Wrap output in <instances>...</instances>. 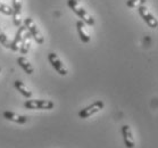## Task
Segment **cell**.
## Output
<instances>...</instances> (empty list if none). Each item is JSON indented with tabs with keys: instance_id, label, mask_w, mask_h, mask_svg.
Listing matches in <instances>:
<instances>
[{
	"instance_id": "3",
	"label": "cell",
	"mask_w": 158,
	"mask_h": 148,
	"mask_svg": "<svg viewBox=\"0 0 158 148\" xmlns=\"http://www.w3.org/2000/svg\"><path fill=\"white\" fill-rule=\"evenodd\" d=\"M24 107L26 109H52L55 107V103L51 100L43 99H31L24 103Z\"/></svg>"
},
{
	"instance_id": "18",
	"label": "cell",
	"mask_w": 158,
	"mask_h": 148,
	"mask_svg": "<svg viewBox=\"0 0 158 148\" xmlns=\"http://www.w3.org/2000/svg\"><path fill=\"white\" fill-rule=\"evenodd\" d=\"M0 72H1V67H0Z\"/></svg>"
},
{
	"instance_id": "15",
	"label": "cell",
	"mask_w": 158,
	"mask_h": 148,
	"mask_svg": "<svg viewBox=\"0 0 158 148\" xmlns=\"http://www.w3.org/2000/svg\"><path fill=\"white\" fill-rule=\"evenodd\" d=\"M0 44H2L5 48H8V49L10 47V41H9L8 36L5 34V32L1 29H0Z\"/></svg>"
},
{
	"instance_id": "14",
	"label": "cell",
	"mask_w": 158,
	"mask_h": 148,
	"mask_svg": "<svg viewBox=\"0 0 158 148\" xmlns=\"http://www.w3.org/2000/svg\"><path fill=\"white\" fill-rule=\"evenodd\" d=\"M14 86H15V88H16V89H17V90L19 91L23 96H24V97H26V98L32 97V91L30 90L29 88L26 87L25 84L22 82V81H18V80L17 81H15Z\"/></svg>"
},
{
	"instance_id": "6",
	"label": "cell",
	"mask_w": 158,
	"mask_h": 148,
	"mask_svg": "<svg viewBox=\"0 0 158 148\" xmlns=\"http://www.w3.org/2000/svg\"><path fill=\"white\" fill-rule=\"evenodd\" d=\"M48 59L50 61L51 66L55 69V71H57V73H59L63 76L67 75V69L65 67L63 61L59 59V57L55 53H50V54L48 55Z\"/></svg>"
},
{
	"instance_id": "16",
	"label": "cell",
	"mask_w": 158,
	"mask_h": 148,
	"mask_svg": "<svg viewBox=\"0 0 158 148\" xmlns=\"http://www.w3.org/2000/svg\"><path fill=\"white\" fill-rule=\"evenodd\" d=\"M147 2V0H127L126 1V6L129 8H135L139 6H142Z\"/></svg>"
},
{
	"instance_id": "11",
	"label": "cell",
	"mask_w": 158,
	"mask_h": 148,
	"mask_svg": "<svg viewBox=\"0 0 158 148\" xmlns=\"http://www.w3.org/2000/svg\"><path fill=\"white\" fill-rule=\"evenodd\" d=\"M76 27H77V32H79L80 39L82 42L84 44H88L91 40V36H89V33L86 32V27H85V23L82 22V21H77L76 23Z\"/></svg>"
},
{
	"instance_id": "8",
	"label": "cell",
	"mask_w": 158,
	"mask_h": 148,
	"mask_svg": "<svg viewBox=\"0 0 158 148\" xmlns=\"http://www.w3.org/2000/svg\"><path fill=\"white\" fill-rule=\"evenodd\" d=\"M22 0H13V22L15 26L21 25V13H22Z\"/></svg>"
},
{
	"instance_id": "17",
	"label": "cell",
	"mask_w": 158,
	"mask_h": 148,
	"mask_svg": "<svg viewBox=\"0 0 158 148\" xmlns=\"http://www.w3.org/2000/svg\"><path fill=\"white\" fill-rule=\"evenodd\" d=\"M0 13H2L5 15H11L13 14V8L7 6V5L2 4V2H0Z\"/></svg>"
},
{
	"instance_id": "5",
	"label": "cell",
	"mask_w": 158,
	"mask_h": 148,
	"mask_svg": "<svg viewBox=\"0 0 158 148\" xmlns=\"http://www.w3.org/2000/svg\"><path fill=\"white\" fill-rule=\"evenodd\" d=\"M139 14H140V16L142 17V19H143L144 22L147 23L148 25H149V27H151V29H156L158 25V22H157V18H155V16L152 14H151L150 11H148V8L144 6V5H142V6H139Z\"/></svg>"
},
{
	"instance_id": "4",
	"label": "cell",
	"mask_w": 158,
	"mask_h": 148,
	"mask_svg": "<svg viewBox=\"0 0 158 148\" xmlns=\"http://www.w3.org/2000/svg\"><path fill=\"white\" fill-rule=\"evenodd\" d=\"M105 107V104L102 100H97L94 101V104L86 106L85 108L81 109L79 112V117L80 119H88L90 116H92L96 113L100 112L101 109Z\"/></svg>"
},
{
	"instance_id": "9",
	"label": "cell",
	"mask_w": 158,
	"mask_h": 148,
	"mask_svg": "<svg viewBox=\"0 0 158 148\" xmlns=\"http://www.w3.org/2000/svg\"><path fill=\"white\" fill-rule=\"evenodd\" d=\"M26 31H27V30H26V27L24 25L18 26V30H17V32H16V34H15L14 40L10 42V47H9V49H11L13 51L18 50V44H21L22 39H23V36L25 34Z\"/></svg>"
},
{
	"instance_id": "10",
	"label": "cell",
	"mask_w": 158,
	"mask_h": 148,
	"mask_svg": "<svg viewBox=\"0 0 158 148\" xmlns=\"http://www.w3.org/2000/svg\"><path fill=\"white\" fill-rule=\"evenodd\" d=\"M4 117L6 120L11 121V122L18 123V124H25L27 122V117L25 115H19V114H16V113L10 112V111L4 112Z\"/></svg>"
},
{
	"instance_id": "13",
	"label": "cell",
	"mask_w": 158,
	"mask_h": 148,
	"mask_svg": "<svg viewBox=\"0 0 158 148\" xmlns=\"http://www.w3.org/2000/svg\"><path fill=\"white\" fill-rule=\"evenodd\" d=\"M17 64L19 66H21L22 69L24 70V72L27 73V74H33V72H34V69H33V66L30 64V61L26 59L25 57H18L17 58Z\"/></svg>"
},
{
	"instance_id": "2",
	"label": "cell",
	"mask_w": 158,
	"mask_h": 148,
	"mask_svg": "<svg viewBox=\"0 0 158 148\" xmlns=\"http://www.w3.org/2000/svg\"><path fill=\"white\" fill-rule=\"evenodd\" d=\"M24 26L26 27L27 32L31 34V36L35 40L36 44H42L43 42H44V39H43L42 33H41V31L38 29V26H36V24L34 23V21H33L32 18L26 17L25 19H24Z\"/></svg>"
},
{
	"instance_id": "1",
	"label": "cell",
	"mask_w": 158,
	"mask_h": 148,
	"mask_svg": "<svg viewBox=\"0 0 158 148\" xmlns=\"http://www.w3.org/2000/svg\"><path fill=\"white\" fill-rule=\"evenodd\" d=\"M67 5H69V7L71 8L80 18H82L81 21L85 23L86 25H89V26L94 25V19L92 18V16H90V15L88 14V11L83 7L80 6L79 2H77V0H69V1H67Z\"/></svg>"
},
{
	"instance_id": "7",
	"label": "cell",
	"mask_w": 158,
	"mask_h": 148,
	"mask_svg": "<svg viewBox=\"0 0 158 148\" xmlns=\"http://www.w3.org/2000/svg\"><path fill=\"white\" fill-rule=\"evenodd\" d=\"M122 134H123V139H124V145H125V147L126 148H134V146H135V141H134L132 131H131V128H130L129 125L122 126Z\"/></svg>"
},
{
	"instance_id": "12",
	"label": "cell",
	"mask_w": 158,
	"mask_h": 148,
	"mask_svg": "<svg viewBox=\"0 0 158 148\" xmlns=\"http://www.w3.org/2000/svg\"><path fill=\"white\" fill-rule=\"evenodd\" d=\"M31 39H32L31 34L26 31L25 34L23 36V39H22V41H21V46H19V51H21V54L25 55L29 53L30 46H31Z\"/></svg>"
}]
</instances>
